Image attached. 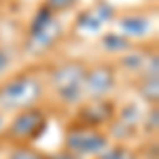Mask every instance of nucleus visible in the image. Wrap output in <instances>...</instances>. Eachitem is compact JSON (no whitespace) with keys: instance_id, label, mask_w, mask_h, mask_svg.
Returning <instances> with one entry per match:
<instances>
[{"instance_id":"nucleus-15","label":"nucleus","mask_w":159,"mask_h":159,"mask_svg":"<svg viewBox=\"0 0 159 159\" xmlns=\"http://www.w3.org/2000/svg\"><path fill=\"white\" fill-rule=\"evenodd\" d=\"M7 123H9V119L4 117V112H0V136L4 134V129H7Z\"/></svg>"},{"instance_id":"nucleus-4","label":"nucleus","mask_w":159,"mask_h":159,"mask_svg":"<svg viewBox=\"0 0 159 159\" xmlns=\"http://www.w3.org/2000/svg\"><path fill=\"white\" fill-rule=\"evenodd\" d=\"M110 147V136L104 134L100 127L76 125L70 127L64 136V151L72 153L79 159H96Z\"/></svg>"},{"instance_id":"nucleus-11","label":"nucleus","mask_w":159,"mask_h":159,"mask_svg":"<svg viewBox=\"0 0 159 159\" xmlns=\"http://www.w3.org/2000/svg\"><path fill=\"white\" fill-rule=\"evenodd\" d=\"M76 2L79 0H45L43 7L49 9L51 13H55V15H61L64 11H72L76 7Z\"/></svg>"},{"instance_id":"nucleus-6","label":"nucleus","mask_w":159,"mask_h":159,"mask_svg":"<svg viewBox=\"0 0 159 159\" xmlns=\"http://www.w3.org/2000/svg\"><path fill=\"white\" fill-rule=\"evenodd\" d=\"M115 87H117V70H115V66H110V64L87 66L85 81H83L85 100H108V96L115 91Z\"/></svg>"},{"instance_id":"nucleus-10","label":"nucleus","mask_w":159,"mask_h":159,"mask_svg":"<svg viewBox=\"0 0 159 159\" xmlns=\"http://www.w3.org/2000/svg\"><path fill=\"white\" fill-rule=\"evenodd\" d=\"M96 159H136V155L127 147H108L102 155H98Z\"/></svg>"},{"instance_id":"nucleus-1","label":"nucleus","mask_w":159,"mask_h":159,"mask_svg":"<svg viewBox=\"0 0 159 159\" xmlns=\"http://www.w3.org/2000/svg\"><path fill=\"white\" fill-rule=\"evenodd\" d=\"M45 79L34 72H21L0 83V112H21L40 104L45 96Z\"/></svg>"},{"instance_id":"nucleus-14","label":"nucleus","mask_w":159,"mask_h":159,"mask_svg":"<svg viewBox=\"0 0 159 159\" xmlns=\"http://www.w3.org/2000/svg\"><path fill=\"white\" fill-rule=\"evenodd\" d=\"M47 159H79V157H74L72 153H68V151H60V153H55V155H51Z\"/></svg>"},{"instance_id":"nucleus-8","label":"nucleus","mask_w":159,"mask_h":159,"mask_svg":"<svg viewBox=\"0 0 159 159\" xmlns=\"http://www.w3.org/2000/svg\"><path fill=\"white\" fill-rule=\"evenodd\" d=\"M140 96L147 100L148 104L157 106V96H159V89H157V76H144L140 81V87H138Z\"/></svg>"},{"instance_id":"nucleus-13","label":"nucleus","mask_w":159,"mask_h":159,"mask_svg":"<svg viewBox=\"0 0 159 159\" xmlns=\"http://www.w3.org/2000/svg\"><path fill=\"white\" fill-rule=\"evenodd\" d=\"M144 132L147 134H155L157 132V106H153V110H148L147 119H144Z\"/></svg>"},{"instance_id":"nucleus-2","label":"nucleus","mask_w":159,"mask_h":159,"mask_svg":"<svg viewBox=\"0 0 159 159\" xmlns=\"http://www.w3.org/2000/svg\"><path fill=\"white\" fill-rule=\"evenodd\" d=\"M85 61H60L47 74L45 85H49L53 96L66 106L83 104V81H85Z\"/></svg>"},{"instance_id":"nucleus-12","label":"nucleus","mask_w":159,"mask_h":159,"mask_svg":"<svg viewBox=\"0 0 159 159\" xmlns=\"http://www.w3.org/2000/svg\"><path fill=\"white\" fill-rule=\"evenodd\" d=\"M9 159H47L43 153H38L36 148H30L25 147V144H19V147H15L11 151V155Z\"/></svg>"},{"instance_id":"nucleus-3","label":"nucleus","mask_w":159,"mask_h":159,"mask_svg":"<svg viewBox=\"0 0 159 159\" xmlns=\"http://www.w3.org/2000/svg\"><path fill=\"white\" fill-rule=\"evenodd\" d=\"M61 34H64V25L60 21V15L40 7L30 21L24 49L32 55H43L49 49H53V45L61 38Z\"/></svg>"},{"instance_id":"nucleus-5","label":"nucleus","mask_w":159,"mask_h":159,"mask_svg":"<svg viewBox=\"0 0 159 159\" xmlns=\"http://www.w3.org/2000/svg\"><path fill=\"white\" fill-rule=\"evenodd\" d=\"M45 125H47V115H45V110L34 106V108L15 112V117L7 123L4 134L9 136V140H13V142L25 144V142L34 140L36 136H40V132L45 129Z\"/></svg>"},{"instance_id":"nucleus-7","label":"nucleus","mask_w":159,"mask_h":159,"mask_svg":"<svg viewBox=\"0 0 159 159\" xmlns=\"http://www.w3.org/2000/svg\"><path fill=\"white\" fill-rule=\"evenodd\" d=\"M121 28L125 34H134V36H144L148 34V19L140 15H129L121 21Z\"/></svg>"},{"instance_id":"nucleus-9","label":"nucleus","mask_w":159,"mask_h":159,"mask_svg":"<svg viewBox=\"0 0 159 159\" xmlns=\"http://www.w3.org/2000/svg\"><path fill=\"white\" fill-rule=\"evenodd\" d=\"M13 64H15V51L11 47H7V45H0V83L11 72Z\"/></svg>"}]
</instances>
